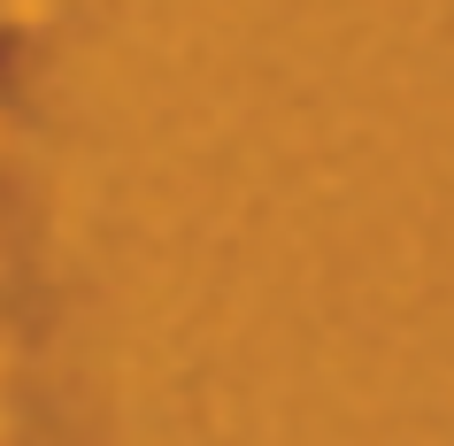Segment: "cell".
Returning a JSON list of instances; mask_svg holds the SVG:
<instances>
[{
  "instance_id": "6da1fadb",
  "label": "cell",
  "mask_w": 454,
  "mask_h": 446,
  "mask_svg": "<svg viewBox=\"0 0 454 446\" xmlns=\"http://www.w3.org/2000/svg\"><path fill=\"white\" fill-rule=\"evenodd\" d=\"M0 16L8 24H39V16H54V0H0Z\"/></svg>"
}]
</instances>
